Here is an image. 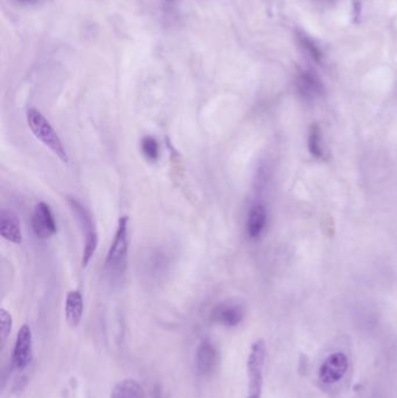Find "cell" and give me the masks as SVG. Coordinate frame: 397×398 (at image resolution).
Returning <instances> with one entry per match:
<instances>
[{
	"label": "cell",
	"instance_id": "ffe728a7",
	"mask_svg": "<svg viewBox=\"0 0 397 398\" xmlns=\"http://www.w3.org/2000/svg\"><path fill=\"white\" fill-rule=\"evenodd\" d=\"M153 395H154V398H166V396L163 394L162 389H161L159 386H156V387L154 388V394Z\"/></svg>",
	"mask_w": 397,
	"mask_h": 398
},
{
	"label": "cell",
	"instance_id": "5bb4252c",
	"mask_svg": "<svg viewBox=\"0 0 397 398\" xmlns=\"http://www.w3.org/2000/svg\"><path fill=\"white\" fill-rule=\"evenodd\" d=\"M111 398H146L144 389L134 379H127L118 383L114 388Z\"/></svg>",
	"mask_w": 397,
	"mask_h": 398
},
{
	"label": "cell",
	"instance_id": "5b68a950",
	"mask_svg": "<svg viewBox=\"0 0 397 398\" xmlns=\"http://www.w3.org/2000/svg\"><path fill=\"white\" fill-rule=\"evenodd\" d=\"M33 354V337L30 327L25 324L20 327L15 339L14 349L12 355V364L18 372H23L30 364Z\"/></svg>",
	"mask_w": 397,
	"mask_h": 398
},
{
	"label": "cell",
	"instance_id": "277c9868",
	"mask_svg": "<svg viewBox=\"0 0 397 398\" xmlns=\"http://www.w3.org/2000/svg\"><path fill=\"white\" fill-rule=\"evenodd\" d=\"M69 203L83 226V230H85V243H84L83 256H82V267L85 268L90 263L92 256L95 255L96 250L98 246V234H97L90 214L87 210L84 209L83 205L75 199H69Z\"/></svg>",
	"mask_w": 397,
	"mask_h": 398
},
{
	"label": "cell",
	"instance_id": "8992f818",
	"mask_svg": "<svg viewBox=\"0 0 397 398\" xmlns=\"http://www.w3.org/2000/svg\"><path fill=\"white\" fill-rule=\"evenodd\" d=\"M348 371V359L344 353L336 352L326 357L319 368V379L328 386L344 379Z\"/></svg>",
	"mask_w": 397,
	"mask_h": 398
},
{
	"label": "cell",
	"instance_id": "3957f363",
	"mask_svg": "<svg viewBox=\"0 0 397 398\" xmlns=\"http://www.w3.org/2000/svg\"><path fill=\"white\" fill-rule=\"evenodd\" d=\"M267 349L264 340H257L250 347L247 359L248 393L247 398H261L264 388V368H265Z\"/></svg>",
	"mask_w": 397,
	"mask_h": 398
},
{
	"label": "cell",
	"instance_id": "e0dca14e",
	"mask_svg": "<svg viewBox=\"0 0 397 398\" xmlns=\"http://www.w3.org/2000/svg\"><path fill=\"white\" fill-rule=\"evenodd\" d=\"M141 151L149 161H156L159 159V144L155 137L147 135L141 140Z\"/></svg>",
	"mask_w": 397,
	"mask_h": 398
},
{
	"label": "cell",
	"instance_id": "ba28073f",
	"mask_svg": "<svg viewBox=\"0 0 397 398\" xmlns=\"http://www.w3.org/2000/svg\"><path fill=\"white\" fill-rule=\"evenodd\" d=\"M32 230L40 239H48L56 233V223L50 205L40 201L32 216Z\"/></svg>",
	"mask_w": 397,
	"mask_h": 398
},
{
	"label": "cell",
	"instance_id": "7c38bea8",
	"mask_svg": "<svg viewBox=\"0 0 397 398\" xmlns=\"http://www.w3.org/2000/svg\"><path fill=\"white\" fill-rule=\"evenodd\" d=\"M267 226V209L261 203H257L248 211L246 221V231L248 238L257 240L265 232Z\"/></svg>",
	"mask_w": 397,
	"mask_h": 398
},
{
	"label": "cell",
	"instance_id": "ac0fdd59",
	"mask_svg": "<svg viewBox=\"0 0 397 398\" xmlns=\"http://www.w3.org/2000/svg\"><path fill=\"white\" fill-rule=\"evenodd\" d=\"M12 316L5 309H0V335L1 340L5 342L12 331Z\"/></svg>",
	"mask_w": 397,
	"mask_h": 398
},
{
	"label": "cell",
	"instance_id": "8fae6325",
	"mask_svg": "<svg viewBox=\"0 0 397 398\" xmlns=\"http://www.w3.org/2000/svg\"><path fill=\"white\" fill-rule=\"evenodd\" d=\"M0 234L10 243L15 245L23 243L19 218L10 210L3 209L0 211Z\"/></svg>",
	"mask_w": 397,
	"mask_h": 398
},
{
	"label": "cell",
	"instance_id": "2e32d148",
	"mask_svg": "<svg viewBox=\"0 0 397 398\" xmlns=\"http://www.w3.org/2000/svg\"><path fill=\"white\" fill-rule=\"evenodd\" d=\"M299 42L302 49L307 53L308 56L310 57L311 60L321 62L323 57L322 53L311 38H308L307 35H304L303 33H299Z\"/></svg>",
	"mask_w": 397,
	"mask_h": 398
},
{
	"label": "cell",
	"instance_id": "d6986e66",
	"mask_svg": "<svg viewBox=\"0 0 397 398\" xmlns=\"http://www.w3.org/2000/svg\"><path fill=\"white\" fill-rule=\"evenodd\" d=\"M15 1L26 6H36V5L43 4L47 0H15Z\"/></svg>",
	"mask_w": 397,
	"mask_h": 398
},
{
	"label": "cell",
	"instance_id": "30bf717a",
	"mask_svg": "<svg viewBox=\"0 0 397 398\" xmlns=\"http://www.w3.org/2000/svg\"><path fill=\"white\" fill-rule=\"evenodd\" d=\"M296 87L299 95L307 100H314L322 97L324 93L322 80H319V77L311 70H303L299 72V76L296 78Z\"/></svg>",
	"mask_w": 397,
	"mask_h": 398
},
{
	"label": "cell",
	"instance_id": "9c48e42d",
	"mask_svg": "<svg viewBox=\"0 0 397 398\" xmlns=\"http://www.w3.org/2000/svg\"><path fill=\"white\" fill-rule=\"evenodd\" d=\"M211 318L223 327H238L245 318V307L237 302H223L212 310Z\"/></svg>",
	"mask_w": 397,
	"mask_h": 398
},
{
	"label": "cell",
	"instance_id": "7a4b0ae2",
	"mask_svg": "<svg viewBox=\"0 0 397 398\" xmlns=\"http://www.w3.org/2000/svg\"><path fill=\"white\" fill-rule=\"evenodd\" d=\"M129 254V217H121L118 221L114 243L106 256V268L110 273L122 274L126 269Z\"/></svg>",
	"mask_w": 397,
	"mask_h": 398
},
{
	"label": "cell",
	"instance_id": "4fadbf2b",
	"mask_svg": "<svg viewBox=\"0 0 397 398\" xmlns=\"http://www.w3.org/2000/svg\"><path fill=\"white\" fill-rule=\"evenodd\" d=\"M83 297L78 291H70L65 300V318L69 325L75 329L80 325L83 317Z\"/></svg>",
	"mask_w": 397,
	"mask_h": 398
},
{
	"label": "cell",
	"instance_id": "6da1fadb",
	"mask_svg": "<svg viewBox=\"0 0 397 398\" xmlns=\"http://www.w3.org/2000/svg\"><path fill=\"white\" fill-rule=\"evenodd\" d=\"M26 119L33 135L47 148H50L63 164H69L68 153L65 144L45 115L34 107H30L26 112Z\"/></svg>",
	"mask_w": 397,
	"mask_h": 398
},
{
	"label": "cell",
	"instance_id": "52a82bcc",
	"mask_svg": "<svg viewBox=\"0 0 397 398\" xmlns=\"http://www.w3.org/2000/svg\"><path fill=\"white\" fill-rule=\"evenodd\" d=\"M220 364V353L213 342L204 340L196 352L197 372L203 377H211L216 374Z\"/></svg>",
	"mask_w": 397,
	"mask_h": 398
},
{
	"label": "cell",
	"instance_id": "9a60e30c",
	"mask_svg": "<svg viewBox=\"0 0 397 398\" xmlns=\"http://www.w3.org/2000/svg\"><path fill=\"white\" fill-rule=\"evenodd\" d=\"M308 147H309V152L311 155H314L317 159H324L325 156V151H324V146H323L322 141V131L319 129V126H311L310 132H309V137H308Z\"/></svg>",
	"mask_w": 397,
	"mask_h": 398
},
{
	"label": "cell",
	"instance_id": "44dd1931",
	"mask_svg": "<svg viewBox=\"0 0 397 398\" xmlns=\"http://www.w3.org/2000/svg\"><path fill=\"white\" fill-rule=\"evenodd\" d=\"M163 1H164V4H166L167 6H171V5L175 4L176 0H163Z\"/></svg>",
	"mask_w": 397,
	"mask_h": 398
}]
</instances>
